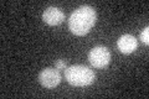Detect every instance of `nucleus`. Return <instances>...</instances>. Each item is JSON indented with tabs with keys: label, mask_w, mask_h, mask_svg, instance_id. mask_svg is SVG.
Here are the masks:
<instances>
[{
	"label": "nucleus",
	"mask_w": 149,
	"mask_h": 99,
	"mask_svg": "<svg viewBox=\"0 0 149 99\" xmlns=\"http://www.w3.org/2000/svg\"><path fill=\"white\" fill-rule=\"evenodd\" d=\"M39 82L45 88H55L61 82V74L57 68H45L39 74Z\"/></svg>",
	"instance_id": "20e7f679"
},
{
	"label": "nucleus",
	"mask_w": 149,
	"mask_h": 99,
	"mask_svg": "<svg viewBox=\"0 0 149 99\" xmlns=\"http://www.w3.org/2000/svg\"><path fill=\"white\" fill-rule=\"evenodd\" d=\"M88 61L95 68H103L111 61V52L104 46L93 47L88 53Z\"/></svg>",
	"instance_id": "7ed1b4c3"
},
{
	"label": "nucleus",
	"mask_w": 149,
	"mask_h": 99,
	"mask_svg": "<svg viewBox=\"0 0 149 99\" xmlns=\"http://www.w3.org/2000/svg\"><path fill=\"white\" fill-rule=\"evenodd\" d=\"M65 78L73 87H87L96 81V74L86 66L74 64L65 69Z\"/></svg>",
	"instance_id": "f03ea898"
},
{
	"label": "nucleus",
	"mask_w": 149,
	"mask_h": 99,
	"mask_svg": "<svg viewBox=\"0 0 149 99\" xmlns=\"http://www.w3.org/2000/svg\"><path fill=\"white\" fill-rule=\"evenodd\" d=\"M137 46H138L137 39L133 35H129V34L122 35L117 41L118 50L122 53H125V55L134 52V51L137 50Z\"/></svg>",
	"instance_id": "423d86ee"
},
{
	"label": "nucleus",
	"mask_w": 149,
	"mask_h": 99,
	"mask_svg": "<svg viewBox=\"0 0 149 99\" xmlns=\"http://www.w3.org/2000/svg\"><path fill=\"white\" fill-rule=\"evenodd\" d=\"M97 14L95 9L92 6L83 5L71 14L68 20V27L76 36H83L91 31V29L95 26Z\"/></svg>",
	"instance_id": "f257e3e1"
},
{
	"label": "nucleus",
	"mask_w": 149,
	"mask_h": 99,
	"mask_svg": "<svg viewBox=\"0 0 149 99\" xmlns=\"http://www.w3.org/2000/svg\"><path fill=\"white\" fill-rule=\"evenodd\" d=\"M42 20L50 26H57L63 22L65 14L62 10H60L58 8L50 6L47 9H45V11L42 14Z\"/></svg>",
	"instance_id": "39448f33"
},
{
	"label": "nucleus",
	"mask_w": 149,
	"mask_h": 99,
	"mask_svg": "<svg viewBox=\"0 0 149 99\" xmlns=\"http://www.w3.org/2000/svg\"><path fill=\"white\" fill-rule=\"evenodd\" d=\"M55 67L57 68V69H66V68H67L66 61H65V60H58L57 62L55 63Z\"/></svg>",
	"instance_id": "6e6552de"
},
{
	"label": "nucleus",
	"mask_w": 149,
	"mask_h": 99,
	"mask_svg": "<svg viewBox=\"0 0 149 99\" xmlns=\"http://www.w3.org/2000/svg\"><path fill=\"white\" fill-rule=\"evenodd\" d=\"M139 39H141V41L143 42V44H146V45L149 44V27L148 26H146L142 30L141 35H139Z\"/></svg>",
	"instance_id": "0eeeda50"
}]
</instances>
